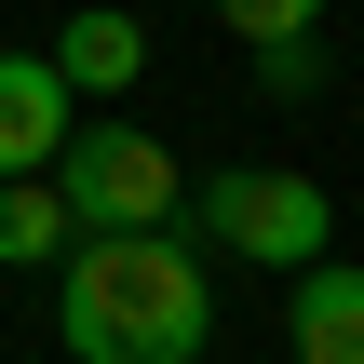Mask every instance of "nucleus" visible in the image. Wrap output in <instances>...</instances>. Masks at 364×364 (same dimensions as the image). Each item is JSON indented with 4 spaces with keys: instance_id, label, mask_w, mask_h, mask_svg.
Here are the masks:
<instances>
[{
    "instance_id": "0eeeda50",
    "label": "nucleus",
    "mask_w": 364,
    "mask_h": 364,
    "mask_svg": "<svg viewBox=\"0 0 364 364\" xmlns=\"http://www.w3.org/2000/svg\"><path fill=\"white\" fill-rule=\"evenodd\" d=\"M68 257V203L54 176H0V270H54Z\"/></svg>"
},
{
    "instance_id": "f03ea898",
    "label": "nucleus",
    "mask_w": 364,
    "mask_h": 364,
    "mask_svg": "<svg viewBox=\"0 0 364 364\" xmlns=\"http://www.w3.org/2000/svg\"><path fill=\"white\" fill-rule=\"evenodd\" d=\"M54 203H68V230H176L189 216V176H176V149L149 122L81 108L68 149H54Z\"/></svg>"
},
{
    "instance_id": "20e7f679",
    "label": "nucleus",
    "mask_w": 364,
    "mask_h": 364,
    "mask_svg": "<svg viewBox=\"0 0 364 364\" xmlns=\"http://www.w3.org/2000/svg\"><path fill=\"white\" fill-rule=\"evenodd\" d=\"M81 95L54 81V54H0V176H54Z\"/></svg>"
},
{
    "instance_id": "7ed1b4c3",
    "label": "nucleus",
    "mask_w": 364,
    "mask_h": 364,
    "mask_svg": "<svg viewBox=\"0 0 364 364\" xmlns=\"http://www.w3.org/2000/svg\"><path fill=\"white\" fill-rule=\"evenodd\" d=\"M176 230H203V243L243 257V270H311V257L338 243V203H324V176H297V162H230V176L189 189Z\"/></svg>"
},
{
    "instance_id": "f257e3e1",
    "label": "nucleus",
    "mask_w": 364,
    "mask_h": 364,
    "mask_svg": "<svg viewBox=\"0 0 364 364\" xmlns=\"http://www.w3.org/2000/svg\"><path fill=\"white\" fill-rule=\"evenodd\" d=\"M54 338L68 364H203L216 351V284L189 230H68L54 257Z\"/></svg>"
},
{
    "instance_id": "39448f33",
    "label": "nucleus",
    "mask_w": 364,
    "mask_h": 364,
    "mask_svg": "<svg viewBox=\"0 0 364 364\" xmlns=\"http://www.w3.org/2000/svg\"><path fill=\"white\" fill-rule=\"evenodd\" d=\"M284 338H297V364H364V270L311 257V270H297V311H284Z\"/></svg>"
},
{
    "instance_id": "1a4fd4ad",
    "label": "nucleus",
    "mask_w": 364,
    "mask_h": 364,
    "mask_svg": "<svg viewBox=\"0 0 364 364\" xmlns=\"http://www.w3.org/2000/svg\"><path fill=\"white\" fill-rule=\"evenodd\" d=\"M311 68H324L311 41H257V81H270V95H311Z\"/></svg>"
},
{
    "instance_id": "423d86ee",
    "label": "nucleus",
    "mask_w": 364,
    "mask_h": 364,
    "mask_svg": "<svg viewBox=\"0 0 364 364\" xmlns=\"http://www.w3.org/2000/svg\"><path fill=\"white\" fill-rule=\"evenodd\" d=\"M135 68H149V27L135 14H68L54 27V81L95 108V95H135Z\"/></svg>"
},
{
    "instance_id": "6e6552de",
    "label": "nucleus",
    "mask_w": 364,
    "mask_h": 364,
    "mask_svg": "<svg viewBox=\"0 0 364 364\" xmlns=\"http://www.w3.org/2000/svg\"><path fill=\"white\" fill-rule=\"evenodd\" d=\"M216 27H230V41H311L324 0H216Z\"/></svg>"
}]
</instances>
